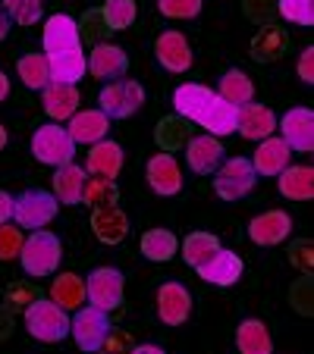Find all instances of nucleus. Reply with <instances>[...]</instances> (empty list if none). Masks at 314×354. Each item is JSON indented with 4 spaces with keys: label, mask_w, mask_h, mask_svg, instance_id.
Here are the masks:
<instances>
[{
    "label": "nucleus",
    "mask_w": 314,
    "mask_h": 354,
    "mask_svg": "<svg viewBox=\"0 0 314 354\" xmlns=\"http://www.w3.org/2000/svg\"><path fill=\"white\" fill-rule=\"evenodd\" d=\"M299 79L305 82V85H311L314 82V47L308 44L305 50H302V60H299Z\"/></svg>",
    "instance_id": "obj_41"
},
{
    "label": "nucleus",
    "mask_w": 314,
    "mask_h": 354,
    "mask_svg": "<svg viewBox=\"0 0 314 354\" xmlns=\"http://www.w3.org/2000/svg\"><path fill=\"white\" fill-rule=\"evenodd\" d=\"M280 138L293 154H311L314 147V113L308 107H293L277 120Z\"/></svg>",
    "instance_id": "obj_10"
},
{
    "label": "nucleus",
    "mask_w": 314,
    "mask_h": 354,
    "mask_svg": "<svg viewBox=\"0 0 314 354\" xmlns=\"http://www.w3.org/2000/svg\"><path fill=\"white\" fill-rule=\"evenodd\" d=\"M51 301H54L57 308L67 310V314L85 308V279L76 273H60L51 282Z\"/></svg>",
    "instance_id": "obj_27"
},
{
    "label": "nucleus",
    "mask_w": 314,
    "mask_h": 354,
    "mask_svg": "<svg viewBox=\"0 0 314 354\" xmlns=\"http://www.w3.org/2000/svg\"><path fill=\"white\" fill-rule=\"evenodd\" d=\"M57 210H60L57 198L51 192H44V188H28L19 198H13V220L19 229H35L38 232V229H44L54 220Z\"/></svg>",
    "instance_id": "obj_5"
},
{
    "label": "nucleus",
    "mask_w": 314,
    "mask_h": 354,
    "mask_svg": "<svg viewBox=\"0 0 314 354\" xmlns=\"http://www.w3.org/2000/svg\"><path fill=\"white\" fill-rule=\"evenodd\" d=\"M280 16L295 26H314V0H277Z\"/></svg>",
    "instance_id": "obj_38"
},
{
    "label": "nucleus",
    "mask_w": 314,
    "mask_h": 354,
    "mask_svg": "<svg viewBox=\"0 0 314 354\" xmlns=\"http://www.w3.org/2000/svg\"><path fill=\"white\" fill-rule=\"evenodd\" d=\"M132 354H167V351L157 345H139V348H132Z\"/></svg>",
    "instance_id": "obj_44"
},
{
    "label": "nucleus",
    "mask_w": 314,
    "mask_h": 354,
    "mask_svg": "<svg viewBox=\"0 0 314 354\" xmlns=\"http://www.w3.org/2000/svg\"><path fill=\"white\" fill-rule=\"evenodd\" d=\"M148 185H151L154 194H161V198L182 192V169L173 154L161 151V154H154L148 160Z\"/></svg>",
    "instance_id": "obj_14"
},
{
    "label": "nucleus",
    "mask_w": 314,
    "mask_h": 354,
    "mask_svg": "<svg viewBox=\"0 0 314 354\" xmlns=\"http://www.w3.org/2000/svg\"><path fill=\"white\" fill-rule=\"evenodd\" d=\"M236 132L248 141H264L277 132V113L264 104H245L236 113Z\"/></svg>",
    "instance_id": "obj_16"
},
{
    "label": "nucleus",
    "mask_w": 314,
    "mask_h": 354,
    "mask_svg": "<svg viewBox=\"0 0 314 354\" xmlns=\"http://www.w3.org/2000/svg\"><path fill=\"white\" fill-rule=\"evenodd\" d=\"M286 54V32L277 26L270 28H261L252 41V57L258 63H268V60H280Z\"/></svg>",
    "instance_id": "obj_33"
},
{
    "label": "nucleus",
    "mask_w": 314,
    "mask_h": 354,
    "mask_svg": "<svg viewBox=\"0 0 314 354\" xmlns=\"http://www.w3.org/2000/svg\"><path fill=\"white\" fill-rule=\"evenodd\" d=\"M3 13L19 26H35L44 13V0H3Z\"/></svg>",
    "instance_id": "obj_36"
},
{
    "label": "nucleus",
    "mask_w": 314,
    "mask_h": 354,
    "mask_svg": "<svg viewBox=\"0 0 314 354\" xmlns=\"http://www.w3.org/2000/svg\"><path fill=\"white\" fill-rule=\"evenodd\" d=\"M3 147H7V129L0 126V151H3Z\"/></svg>",
    "instance_id": "obj_46"
},
{
    "label": "nucleus",
    "mask_w": 314,
    "mask_h": 354,
    "mask_svg": "<svg viewBox=\"0 0 314 354\" xmlns=\"http://www.w3.org/2000/svg\"><path fill=\"white\" fill-rule=\"evenodd\" d=\"M217 94H220L227 104H233V107H245L254 97V82L248 79V73H242V69H229V73H223L220 91Z\"/></svg>",
    "instance_id": "obj_31"
},
{
    "label": "nucleus",
    "mask_w": 314,
    "mask_h": 354,
    "mask_svg": "<svg viewBox=\"0 0 314 354\" xmlns=\"http://www.w3.org/2000/svg\"><path fill=\"white\" fill-rule=\"evenodd\" d=\"M60 257H63V248H60V239L47 229H38L32 232L26 241H22V251H19V261H22V270L35 279H44V276L57 273L60 267Z\"/></svg>",
    "instance_id": "obj_2"
},
{
    "label": "nucleus",
    "mask_w": 314,
    "mask_h": 354,
    "mask_svg": "<svg viewBox=\"0 0 314 354\" xmlns=\"http://www.w3.org/2000/svg\"><path fill=\"white\" fill-rule=\"evenodd\" d=\"M173 107L180 116H186V120L198 122L201 129H207V135H214V138H227V135L236 132V113L239 110L233 104H227L214 88L182 82L173 91Z\"/></svg>",
    "instance_id": "obj_1"
},
{
    "label": "nucleus",
    "mask_w": 314,
    "mask_h": 354,
    "mask_svg": "<svg viewBox=\"0 0 314 354\" xmlns=\"http://www.w3.org/2000/svg\"><path fill=\"white\" fill-rule=\"evenodd\" d=\"M154 57L167 73H186L192 66V47L182 32H164L154 41Z\"/></svg>",
    "instance_id": "obj_17"
},
{
    "label": "nucleus",
    "mask_w": 314,
    "mask_h": 354,
    "mask_svg": "<svg viewBox=\"0 0 314 354\" xmlns=\"http://www.w3.org/2000/svg\"><path fill=\"white\" fill-rule=\"evenodd\" d=\"M293 163V151L286 147V141L270 135V138L258 141L254 147V157H252V169L254 176H280L283 169Z\"/></svg>",
    "instance_id": "obj_19"
},
{
    "label": "nucleus",
    "mask_w": 314,
    "mask_h": 354,
    "mask_svg": "<svg viewBox=\"0 0 314 354\" xmlns=\"http://www.w3.org/2000/svg\"><path fill=\"white\" fill-rule=\"evenodd\" d=\"M123 169V147L116 141H98L91 145L85 157V173L88 176H98V179H116Z\"/></svg>",
    "instance_id": "obj_21"
},
{
    "label": "nucleus",
    "mask_w": 314,
    "mask_h": 354,
    "mask_svg": "<svg viewBox=\"0 0 314 354\" xmlns=\"http://www.w3.org/2000/svg\"><path fill=\"white\" fill-rule=\"evenodd\" d=\"M22 241H26L22 229L16 223H3L0 226V261H16L22 251Z\"/></svg>",
    "instance_id": "obj_39"
},
{
    "label": "nucleus",
    "mask_w": 314,
    "mask_h": 354,
    "mask_svg": "<svg viewBox=\"0 0 314 354\" xmlns=\"http://www.w3.org/2000/svg\"><path fill=\"white\" fill-rule=\"evenodd\" d=\"M41 104H44L47 116H51L54 122L69 120V116L79 110V88H76V85H57V82H51V85L41 91Z\"/></svg>",
    "instance_id": "obj_25"
},
{
    "label": "nucleus",
    "mask_w": 314,
    "mask_h": 354,
    "mask_svg": "<svg viewBox=\"0 0 314 354\" xmlns=\"http://www.w3.org/2000/svg\"><path fill=\"white\" fill-rule=\"evenodd\" d=\"M67 132L76 145H98V141L107 138L110 120L101 113V110H76V113L69 116Z\"/></svg>",
    "instance_id": "obj_20"
},
{
    "label": "nucleus",
    "mask_w": 314,
    "mask_h": 354,
    "mask_svg": "<svg viewBox=\"0 0 314 354\" xmlns=\"http://www.w3.org/2000/svg\"><path fill=\"white\" fill-rule=\"evenodd\" d=\"M94 354H107V351H94Z\"/></svg>",
    "instance_id": "obj_47"
},
{
    "label": "nucleus",
    "mask_w": 314,
    "mask_h": 354,
    "mask_svg": "<svg viewBox=\"0 0 314 354\" xmlns=\"http://www.w3.org/2000/svg\"><path fill=\"white\" fill-rule=\"evenodd\" d=\"M198 276L204 282H211V286H233L236 279L242 276V257L236 254V251H227V248H220L211 261L204 263V267H198Z\"/></svg>",
    "instance_id": "obj_22"
},
{
    "label": "nucleus",
    "mask_w": 314,
    "mask_h": 354,
    "mask_svg": "<svg viewBox=\"0 0 314 354\" xmlns=\"http://www.w3.org/2000/svg\"><path fill=\"white\" fill-rule=\"evenodd\" d=\"M85 182H88V173L76 163H67V167H57L54 169V198L57 204H82V194H85Z\"/></svg>",
    "instance_id": "obj_23"
},
{
    "label": "nucleus",
    "mask_w": 314,
    "mask_h": 354,
    "mask_svg": "<svg viewBox=\"0 0 314 354\" xmlns=\"http://www.w3.org/2000/svg\"><path fill=\"white\" fill-rule=\"evenodd\" d=\"M135 13H139L135 0H107V3H104V19H107V26L114 28V32L132 26Z\"/></svg>",
    "instance_id": "obj_37"
},
{
    "label": "nucleus",
    "mask_w": 314,
    "mask_h": 354,
    "mask_svg": "<svg viewBox=\"0 0 314 354\" xmlns=\"http://www.w3.org/2000/svg\"><path fill=\"white\" fill-rule=\"evenodd\" d=\"M47 69H51V82L57 85H76L85 69V50L76 47V50H63V54H51L47 57Z\"/></svg>",
    "instance_id": "obj_26"
},
{
    "label": "nucleus",
    "mask_w": 314,
    "mask_h": 354,
    "mask_svg": "<svg viewBox=\"0 0 314 354\" xmlns=\"http://www.w3.org/2000/svg\"><path fill=\"white\" fill-rule=\"evenodd\" d=\"M91 229L98 235V241L120 245L129 235V216L120 207H98V210H91Z\"/></svg>",
    "instance_id": "obj_24"
},
{
    "label": "nucleus",
    "mask_w": 314,
    "mask_h": 354,
    "mask_svg": "<svg viewBox=\"0 0 314 354\" xmlns=\"http://www.w3.org/2000/svg\"><path fill=\"white\" fill-rule=\"evenodd\" d=\"M220 251V241H217V235L211 232H192L186 235V241H182V257H186L189 267H204L211 257Z\"/></svg>",
    "instance_id": "obj_32"
},
{
    "label": "nucleus",
    "mask_w": 314,
    "mask_h": 354,
    "mask_svg": "<svg viewBox=\"0 0 314 354\" xmlns=\"http://www.w3.org/2000/svg\"><path fill=\"white\" fill-rule=\"evenodd\" d=\"M293 232V216L286 210H264L248 223V239L261 248H274L289 239Z\"/></svg>",
    "instance_id": "obj_13"
},
{
    "label": "nucleus",
    "mask_w": 314,
    "mask_h": 354,
    "mask_svg": "<svg viewBox=\"0 0 314 354\" xmlns=\"http://www.w3.org/2000/svg\"><path fill=\"white\" fill-rule=\"evenodd\" d=\"M13 220V194L0 192V226Z\"/></svg>",
    "instance_id": "obj_42"
},
{
    "label": "nucleus",
    "mask_w": 314,
    "mask_h": 354,
    "mask_svg": "<svg viewBox=\"0 0 314 354\" xmlns=\"http://www.w3.org/2000/svg\"><path fill=\"white\" fill-rule=\"evenodd\" d=\"M85 69L101 82H120L129 73V57L116 44H94L91 54H85Z\"/></svg>",
    "instance_id": "obj_11"
},
{
    "label": "nucleus",
    "mask_w": 314,
    "mask_h": 354,
    "mask_svg": "<svg viewBox=\"0 0 314 354\" xmlns=\"http://www.w3.org/2000/svg\"><path fill=\"white\" fill-rule=\"evenodd\" d=\"M26 329L32 339L54 345V342H63L69 335V314L57 308L51 298H35L26 308Z\"/></svg>",
    "instance_id": "obj_3"
},
{
    "label": "nucleus",
    "mask_w": 314,
    "mask_h": 354,
    "mask_svg": "<svg viewBox=\"0 0 314 354\" xmlns=\"http://www.w3.org/2000/svg\"><path fill=\"white\" fill-rule=\"evenodd\" d=\"M76 47H82V35H79L76 19L67 13H54L44 22V57L76 50Z\"/></svg>",
    "instance_id": "obj_18"
},
{
    "label": "nucleus",
    "mask_w": 314,
    "mask_h": 354,
    "mask_svg": "<svg viewBox=\"0 0 314 354\" xmlns=\"http://www.w3.org/2000/svg\"><path fill=\"white\" fill-rule=\"evenodd\" d=\"M123 295H126V279H123L120 270L98 267L85 276V301L91 308L110 314V310H116L123 304Z\"/></svg>",
    "instance_id": "obj_7"
},
{
    "label": "nucleus",
    "mask_w": 314,
    "mask_h": 354,
    "mask_svg": "<svg viewBox=\"0 0 314 354\" xmlns=\"http://www.w3.org/2000/svg\"><path fill=\"white\" fill-rule=\"evenodd\" d=\"M280 194L289 201H311L314 198V169L311 167H293L289 163L286 169H283L280 176Z\"/></svg>",
    "instance_id": "obj_29"
},
{
    "label": "nucleus",
    "mask_w": 314,
    "mask_h": 354,
    "mask_svg": "<svg viewBox=\"0 0 314 354\" xmlns=\"http://www.w3.org/2000/svg\"><path fill=\"white\" fill-rule=\"evenodd\" d=\"M236 348L239 354H274L270 329L261 320H242L236 326Z\"/></svg>",
    "instance_id": "obj_28"
},
{
    "label": "nucleus",
    "mask_w": 314,
    "mask_h": 354,
    "mask_svg": "<svg viewBox=\"0 0 314 354\" xmlns=\"http://www.w3.org/2000/svg\"><path fill=\"white\" fill-rule=\"evenodd\" d=\"M254 185H258V176L252 169V160L245 157H229L214 173V192L223 201H242Z\"/></svg>",
    "instance_id": "obj_8"
},
{
    "label": "nucleus",
    "mask_w": 314,
    "mask_h": 354,
    "mask_svg": "<svg viewBox=\"0 0 314 354\" xmlns=\"http://www.w3.org/2000/svg\"><path fill=\"white\" fill-rule=\"evenodd\" d=\"M7 35H10V16L0 10V41L7 38Z\"/></svg>",
    "instance_id": "obj_45"
},
{
    "label": "nucleus",
    "mask_w": 314,
    "mask_h": 354,
    "mask_svg": "<svg viewBox=\"0 0 314 354\" xmlns=\"http://www.w3.org/2000/svg\"><path fill=\"white\" fill-rule=\"evenodd\" d=\"M32 154L38 163H44V167H67V163H73L76 157V141L69 138L67 126H60V122H44V126L35 129L32 135Z\"/></svg>",
    "instance_id": "obj_4"
},
{
    "label": "nucleus",
    "mask_w": 314,
    "mask_h": 354,
    "mask_svg": "<svg viewBox=\"0 0 314 354\" xmlns=\"http://www.w3.org/2000/svg\"><path fill=\"white\" fill-rule=\"evenodd\" d=\"M82 204H91L98 207H116L120 204V188H116L114 179H88L85 182V194H82Z\"/></svg>",
    "instance_id": "obj_35"
},
{
    "label": "nucleus",
    "mask_w": 314,
    "mask_h": 354,
    "mask_svg": "<svg viewBox=\"0 0 314 354\" xmlns=\"http://www.w3.org/2000/svg\"><path fill=\"white\" fill-rule=\"evenodd\" d=\"M69 333H73L76 345H79L82 351L94 354L110 339V317L104 314V310L91 308V304H88V308H79L76 317L69 320Z\"/></svg>",
    "instance_id": "obj_9"
},
{
    "label": "nucleus",
    "mask_w": 314,
    "mask_h": 354,
    "mask_svg": "<svg viewBox=\"0 0 314 354\" xmlns=\"http://www.w3.org/2000/svg\"><path fill=\"white\" fill-rule=\"evenodd\" d=\"M201 3L204 0H157V10L167 19H195L201 13Z\"/></svg>",
    "instance_id": "obj_40"
},
{
    "label": "nucleus",
    "mask_w": 314,
    "mask_h": 354,
    "mask_svg": "<svg viewBox=\"0 0 314 354\" xmlns=\"http://www.w3.org/2000/svg\"><path fill=\"white\" fill-rule=\"evenodd\" d=\"M192 314V295L182 282H164L157 288V320L164 326H182Z\"/></svg>",
    "instance_id": "obj_12"
},
{
    "label": "nucleus",
    "mask_w": 314,
    "mask_h": 354,
    "mask_svg": "<svg viewBox=\"0 0 314 354\" xmlns=\"http://www.w3.org/2000/svg\"><path fill=\"white\" fill-rule=\"evenodd\" d=\"M223 154H227V151H223L220 138H214V135H195L186 145V163L192 167V173H198V176L217 173V167L227 160Z\"/></svg>",
    "instance_id": "obj_15"
},
{
    "label": "nucleus",
    "mask_w": 314,
    "mask_h": 354,
    "mask_svg": "<svg viewBox=\"0 0 314 354\" xmlns=\"http://www.w3.org/2000/svg\"><path fill=\"white\" fill-rule=\"evenodd\" d=\"M10 97V79H7V73H0V104Z\"/></svg>",
    "instance_id": "obj_43"
},
{
    "label": "nucleus",
    "mask_w": 314,
    "mask_h": 354,
    "mask_svg": "<svg viewBox=\"0 0 314 354\" xmlns=\"http://www.w3.org/2000/svg\"><path fill=\"white\" fill-rule=\"evenodd\" d=\"M176 248H180V241L170 229H148L141 235V254L151 263H167L176 254Z\"/></svg>",
    "instance_id": "obj_30"
},
{
    "label": "nucleus",
    "mask_w": 314,
    "mask_h": 354,
    "mask_svg": "<svg viewBox=\"0 0 314 354\" xmlns=\"http://www.w3.org/2000/svg\"><path fill=\"white\" fill-rule=\"evenodd\" d=\"M101 113L107 120H129L132 113H139V107L145 104V88L135 79H120V82H107L101 88Z\"/></svg>",
    "instance_id": "obj_6"
},
{
    "label": "nucleus",
    "mask_w": 314,
    "mask_h": 354,
    "mask_svg": "<svg viewBox=\"0 0 314 354\" xmlns=\"http://www.w3.org/2000/svg\"><path fill=\"white\" fill-rule=\"evenodd\" d=\"M16 73H19L22 85L32 91H44L51 85V69H47V57L44 54H26L16 60Z\"/></svg>",
    "instance_id": "obj_34"
}]
</instances>
